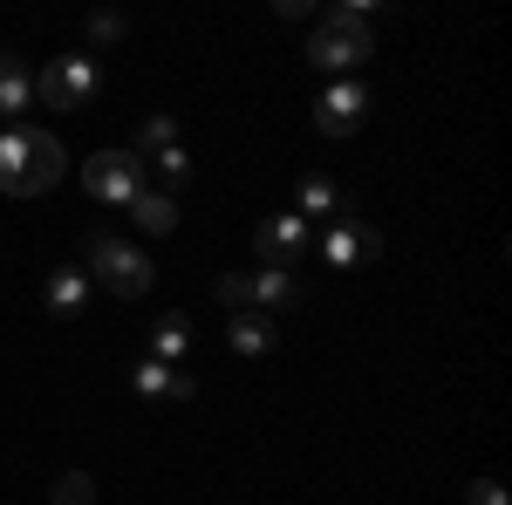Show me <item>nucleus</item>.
I'll return each instance as SVG.
<instances>
[{
	"label": "nucleus",
	"mask_w": 512,
	"mask_h": 505,
	"mask_svg": "<svg viewBox=\"0 0 512 505\" xmlns=\"http://www.w3.org/2000/svg\"><path fill=\"white\" fill-rule=\"evenodd\" d=\"M82 253H89V267H82V273H89V280H103L117 301H137V294H151V280H158V267H151V260L130 246V239L103 233V226L89 233V246H82Z\"/></svg>",
	"instance_id": "nucleus-1"
},
{
	"label": "nucleus",
	"mask_w": 512,
	"mask_h": 505,
	"mask_svg": "<svg viewBox=\"0 0 512 505\" xmlns=\"http://www.w3.org/2000/svg\"><path fill=\"white\" fill-rule=\"evenodd\" d=\"M369 48H376V41H369V0H362V7L349 0V7H335L315 35H308V62H315V69H355Z\"/></svg>",
	"instance_id": "nucleus-2"
},
{
	"label": "nucleus",
	"mask_w": 512,
	"mask_h": 505,
	"mask_svg": "<svg viewBox=\"0 0 512 505\" xmlns=\"http://www.w3.org/2000/svg\"><path fill=\"white\" fill-rule=\"evenodd\" d=\"M103 89V69H96V55H55L48 69L35 76V96L48 110H82L89 96Z\"/></svg>",
	"instance_id": "nucleus-3"
},
{
	"label": "nucleus",
	"mask_w": 512,
	"mask_h": 505,
	"mask_svg": "<svg viewBox=\"0 0 512 505\" xmlns=\"http://www.w3.org/2000/svg\"><path fill=\"white\" fill-rule=\"evenodd\" d=\"M82 185L96 205H130L144 192V164H137V151H96L82 164Z\"/></svg>",
	"instance_id": "nucleus-4"
},
{
	"label": "nucleus",
	"mask_w": 512,
	"mask_h": 505,
	"mask_svg": "<svg viewBox=\"0 0 512 505\" xmlns=\"http://www.w3.org/2000/svg\"><path fill=\"white\" fill-rule=\"evenodd\" d=\"M253 253H260V267L301 273V267H308V219H294V212H274V219H260V233H253Z\"/></svg>",
	"instance_id": "nucleus-5"
},
{
	"label": "nucleus",
	"mask_w": 512,
	"mask_h": 505,
	"mask_svg": "<svg viewBox=\"0 0 512 505\" xmlns=\"http://www.w3.org/2000/svg\"><path fill=\"white\" fill-rule=\"evenodd\" d=\"M62 171H69V151H62V137L55 130H28V151H21V192L14 198H41L62 185Z\"/></svg>",
	"instance_id": "nucleus-6"
},
{
	"label": "nucleus",
	"mask_w": 512,
	"mask_h": 505,
	"mask_svg": "<svg viewBox=\"0 0 512 505\" xmlns=\"http://www.w3.org/2000/svg\"><path fill=\"white\" fill-rule=\"evenodd\" d=\"M376 253H383V233H376L369 219H355V212L321 233V260H328V267H369Z\"/></svg>",
	"instance_id": "nucleus-7"
},
{
	"label": "nucleus",
	"mask_w": 512,
	"mask_h": 505,
	"mask_svg": "<svg viewBox=\"0 0 512 505\" xmlns=\"http://www.w3.org/2000/svg\"><path fill=\"white\" fill-rule=\"evenodd\" d=\"M362 117H369V89H362V82H335V89H321V103H315V130H321V137H355Z\"/></svg>",
	"instance_id": "nucleus-8"
},
{
	"label": "nucleus",
	"mask_w": 512,
	"mask_h": 505,
	"mask_svg": "<svg viewBox=\"0 0 512 505\" xmlns=\"http://www.w3.org/2000/svg\"><path fill=\"white\" fill-rule=\"evenodd\" d=\"M246 280H253V308L260 314H287V308H301V301H308V280H301V273H287V267H260V273H246Z\"/></svg>",
	"instance_id": "nucleus-9"
},
{
	"label": "nucleus",
	"mask_w": 512,
	"mask_h": 505,
	"mask_svg": "<svg viewBox=\"0 0 512 505\" xmlns=\"http://www.w3.org/2000/svg\"><path fill=\"white\" fill-rule=\"evenodd\" d=\"M294 219H308V226H335V219H349V198L335 192L328 178H301V192H294Z\"/></svg>",
	"instance_id": "nucleus-10"
},
{
	"label": "nucleus",
	"mask_w": 512,
	"mask_h": 505,
	"mask_svg": "<svg viewBox=\"0 0 512 505\" xmlns=\"http://www.w3.org/2000/svg\"><path fill=\"white\" fill-rule=\"evenodd\" d=\"M226 342H233L239 355H267L280 342V321H274V314H260V308H239L233 328H226Z\"/></svg>",
	"instance_id": "nucleus-11"
},
{
	"label": "nucleus",
	"mask_w": 512,
	"mask_h": 505,
	"mask_svg": "<svg viewBox=\"0 0 512 505\" xmlns=\"http://www.w3.org/2000/svg\"><path fill=\"white\" fill-rule=\"evenodd\" d=\"M82 308H89V273L82 267H55L48 273V314H55V321H76Z\"/></svg>",
	"instance_id": "nucleus-12"
},
{
	"label": "nucleus",
	"mask_w": 512,
	"mask_h": 505,
	"mask_svg": "<svg viewBox=\"0 0 512 505\" xmlns=\"http://www.w3.org/2000/svg\"><path fill=\"white\" fill-rule=\"evenodd\" d=\"M35 110V69L21 55H0V117H21Z\"/></svg>",
	"instance_id": "nucleus-13"
},
{
	"label": "nucleus",
	"mask_w": 512,
	"mask_h": 505,
	"mask_svg": "<svg viewBox=\"0 0 512 505\" xmlns=\"http://www.w3.org/2000/svg\"><path fill=\"white\" fill-rule=\"evenodd\" d=\"M137 396H178V403H192L198 383L185 369H164V362H137Z\"/></svg>",
	"instance_id": "nucleus-14"
},
{
	"label": "nucleus",
	"mask_w": 512,
	"mask_h": 505,
	"mask_svg": "<svg viewBox=\"0 0 512 505\" xmlns=\"http://www.w3.org/2000/svg\"><path fill=\"white\" fill-rule=\"evenodd\" d=\"M130 219H137L144 233H171V226H178V205H171L164 192H151V185H144V192L130 198Z\"/></svg>",
	"instance_id": "nucleus-15"
},
{
	"label": "nucleus",
	"mask_w": 512,
	"mask_h": 505,
	"mask_svg": "<svg viewBox=\"0 0 512 505\" xmlns=\"http://www.w3.org/2000/svg\"><path fill=\"white\" fill-rule=\"evenodd\" d=\"M151 349H158V362H178V355L192 349V321H185V314H164L158 335H151Z\"/></svg>",
	"instance_id": "nucleus-16"
},
{
	"label": "nucleus",
	"mask_w": 512,
	"mask_h": 505,
	"mask_svg": "<svg viewBox=\"0 0 512 505\" xmlns=\"http://www.w3.org/2000/svg\"><path fill=\"white\" fill-rule=\"evenodd\" d=\"M171 144H178V123L171 117H144L137 123V164H151V157L171 151Z\"/></svg>",
	"instance_id": "nucleus-17"
},
{
	"label": "nucleus",
	"mask_w": 512,
	"mask_h": 505,
	"mask_svg": "<svg viewBox=\"0 0 512 505\" xmlns=\"http://www.w3.org/2000/svg\"><path fill=\"white\" fill-rule=\"evenodd\" d=\"M21 151H28V130H0V192H21Z\"/></svg>",
	"instance_id": "nucleus-18"
},
{
	"label": "nucleus",
	"mask_w": 512,
	"mask_h": 505,
	"mask_svg": "<svg viewBox=\"0 0 512 505\" xmlns=\"http://www.w3.org/2000/svg\"><path fill=\"white\" fill-rule=\"evenodd\" d=\"M48 505H96V478H89V471H62L55 492H48Z\"/></svg>",
	"instance_id": "nucleus-19"
},
{
	"label": "nucleus",
	"mask_w": 512,
	"mask_h": 505,
	"mask_svg": "<svg viewBox=\"0 0 512 505\" xmlns=\"http://www.w3.org/2000/svg\"><path fill=\"white\" fill-rule=\"evenodd\" d=\"M144 171H158L164 185H185V178H192V157L178 151V144H171V151H158L151 157V164H144Z\"/></svg>",
	"instance_id": "nucleus-20"
},
{
	"label": "nucleus",
	"mask_w": 512,
	"mask_h": 505,
	"mask_svg": "<svg viewBox=\"0 0 512 505\" xmlns=\"http://www.w3.org/2000/svg\"><path fill=\"white\" fill-rule=\"evenodd\" d=\"M219 301H226V308H253V280H246V273H219Z\"/></svg>",
	"instance_id": "nucleus-21"
},
{
	"label": "nucleus",
	"mask_w": 512,
	"mask_h": 505,
	"mask_svg": "<svg viewBox=\"0 0 512 505\" xmlns=\"http://www.w3.org/2000/svg\"><path fill=\"white\" fill-rule=\"evenodd\" d=\"M465 505H512V499H506V485H499V478H472Z\"/></svg>",
	"instance_id": "nucleus-22"
},
{
	"label": "nucleus",
	"mask_w": 512,
	"mask_h": 505,
	"mask_svg": "<svg viewBox=\"0 0 512 505\" xmlns=\"http://www.w3.org/2000/svg\"><path fill=\"white\" fill-rule=\"evenodd\" d=\"M82 35H89V41H117L123 35V14H89V21H82Z\"/></svg>",
	"instance_id": "nucleus-23"
}]
</instances>
